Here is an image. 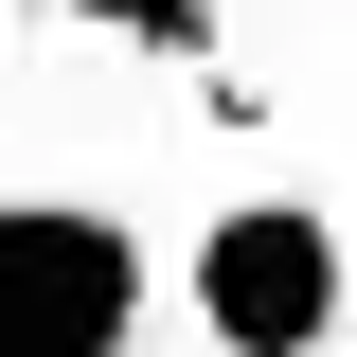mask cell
Here are the masks:
<instances>
[{
    "label": "cell",
    "mask_w": 357,
    "mask_h": 357,
    "mask_svg": "<svg viewBox=\"0 0 357 357\" xmlns=\"http://www.w3.org/2000/svg\"><path fill=\"white\" fill-rule=\"evenodd\" d=\"M143 321H161L143 215L72 197V178H18L0 197V357H143Z\"/></svg>",
    "instance_id": "1"
},
{
    "label": "cell",
    "mask_w": 357,
    "mask_h": 357,
    "mask_svg": "<svg viewBox=\"0 0 357 357\" xmlns=\"http://www.w3.org/2000/svg\"><path fill=\"white\" fill-rule=\"evenodd\" d=\"M161 304L197 321V357H321L340 340V215L321 197H215V215L178 232V268H161Z\"/></svg>",
    "instance_id": "2"
},
{
    "label": "cell",
    "mask_w": 357,
    "mask_h": 357,
    "mask_svg": "<svg viewBox=\"0 0 357 357\" xmlns=\"http://www.w3.org/2000/svg\"><path fill=\"white\" fill-rule=\"evenodd\" d=\"M36 18H72V36H143V54H161V72H197V89H215V107H232V126H286V107H268V89L250 72H232V18H250V0H36Z\"/></svg>",
    "instance_id": "3"
}]
</instances>
